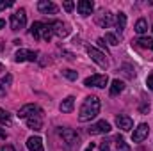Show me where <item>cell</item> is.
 <instances>
[{"instance_id":"d4e9b609","label":"cell","mask_w":153,"mask_h":151,"mask_svg":"<svg viewBox=\"0 0 153 151\" xmlns=\"http://www.w3.org/2000/svg\"><path fill=\"white\" fill-rule=\"evenodd\" d=\"M137 44L143 46V48H150V50H153V39L152 38H139L137 39Z\"/></svg>"},{"instance_id":"e0dca14e","label":"cell","mask_w":153,"mask_h":151,"mask_svg":"<svg viewBox=\"0 0 153 151\" xmlns=\"http://www.w3.org/2000/svg\"><path fill=\"white\" fill-rule=\"evenodd\" d=\"M73 107H75V98H73V96H68V98H66V100H62V101H61V105H59L61 112H64V114L71 112V110H73Z\"/></svg>"},{"instance_id":"484cf974","label":"cell","mask_w":153,"mask_h":151,"mask_svg":"<svg viewBox=\"0 0 153 151\" xmlns=\"http://www.w3.org/2000/svg\"><path fill=\"white\" fill-rule=\"evenodd\" d=\"M11 114L4 109H0V124H11Z\"/></svg>"},{"instance_id":"9c48e42d","label":"cell","mask_w":153,"mask_h":151,"mask_svg":"<svg viewBox=\"0 0 153 151\" xmlns=\"http://www.w3.org/2000/svg\"><path fill=\"white\" fill-rule=\"evenodd\" d=\"M39 112H41V109H39L38 105L27 103V105H23V107L18 110V117H20V119H27V117H30V115H34V114H39Z\"/></svg>"},{"instance_id":"e575fe53","label":"cell","mask_w":153,"mask_h":151,"mask_svg":"<svg viewBox=\"0 0 153 151\" xmlns=\"http://www.w3.org/2000/svg\"><path fill=\"white\" fill-rule=\"evenodd\" d=\"M0 139H7V133H5L2 128H0Z\"/></svg>"},{"instance_id":"cb8c5ba5","label":"cell","mask_w":153,"mask_h":151,"mask_svg":"<svg viewBox=\"0 0 153 151\" xmlns=\"http://www.w3.org/2000/svg\"><path fill=\"white\" fill-rule=\"evenodd\" d=\"M53 36V30H52V25L50 23H45V27H43V36L41 38L45 39V41H50Z\"/></svg>"},{"instance_id":"836d02e7","label":"cell","mask_w":153,"mask_h":151,"mask_svg":"<svg viewBox=\"0 0 153 151\" xmlns=\"http://www.w3.org/2000/svg\"><path fill=\"white\" fill-rule=\"evenodd\" d=\"M146 85H148L150 89H153V75L148 76V80H146Z\"/></svg>"},{"instance_id":"f546056e","label":"cell","mask_w":153,"mask_h":151,"mask_svg":"<svg viewBox=\"0 0 153 151\" xmlns=\"http://www.w3.org/2000/svg\"><path fill=\"white\" fill-rule=\"evenodd\" d=\"M100 151H111V141H102Z\"/></svg>"},{"instance_id":"f1b7e54d","label":"cell","mask_w":153,"mask_h":151,"mask_svg":"<svg viewBox=\"0 0 153 151\" xmlns=\"http://www.w3.org/2000/svg\"><path fill=\"white\" fill-rule=\"evenodd\" d=\"M11 5H13V0H0V11L9 9Z\"/></svg>"},{"instance_id":"1f68e13d","label":"cell","mask_w":153,"mask_h":151,"mask_svg":"<svg viewBox=\"0 0 153 151\" xmlns=\"http://www.w3.org/2000/svg\"><path fill=\"white\" fill-rule=\"evenodd\" d=\"M123 70H126L125 73H126V75H128V76H135V71H134V70H132L130 66H123Z\"/></svg>"},{"instance_id":"7402d4cb","label":"cell","mask_w":153,"mask_h":151,"mask_svg":"<svg viewBox=\"0 0 153 151\" xmlns=\"http://www.w3.org/2000/svg\"><path fill=\"white\" fill-rule=\"evenodd\" d=\"M146 30H148V21H146L144 18L137 20V23H135V32H137V34H144Z\"/></svg>"},{"instance_id":"ffe728a7","label":"cell","mask_w":153,"mask_h":151,"mask_svg":"<svg viewBox=\"0 0 153 151\" xmlns=\"http://www.w3.org/2000/svg\"><path fill=\"white\" fill-rule=\"evenodd\" d=\"M125 25H126V14H125V13H119V14L116 16V30H117L119 34H123Z\"/></svg>"},{"instance_id":"5bb4252c","label":"cell","mask_w":153,"mask_h":151,"mask_svg":"<svg viewBox=\"0 0 153 151\" xmlns=\"http://www.w3.org/2000/svg\"><path fill=\"white\" fill-rule=\"evenodd\" d=\"M27 148L29 151H43V139L38 135H32L27 139Z\"/></svg>"},{"instance_id":"8d00e7d4","label":"cell","mask_w":153,"mask_h":151,"mask_svg":"<svg viewBox=\"0 0 153 151\" xmlns=\"http://www.w3.org/2000/svg\"><path fill=\"white\" fill-rule=\"evenodd\" d=\"M5 27V20H0V29H4Z\"/></svg>"},{"instance_id":"6da1fadb","label":"cell","mask_w":153,"mask_h":151,"mask_svg":"<svg viewBox=\"0 0 153 151\" xmlns=\"http://www.w3.org/2000/svg\"><path fill=\"white\" fill-rule=\"evenodd\" d=\"M98 112H100V98H98V96H87V98L84 100L82 107H80L78 119H80L82 123L91 121V119H94V117L98 115Z\"/></svg>"},{"instance_id":"603a6c76","label":"cell","mask_w":153,"mask_h":151,"mask_svg":"<svg viewBox=\"0 0 153 151\" xmlns=\"http://www.w3.org/2000/svg\"><path fill=\"white\" fill-rule=\"evenodd\" d=\"M116 148H117V151H130V146L125 142V139L121 135L116 137Z\"/></svg>"},{"instance_id":"d590c367","label":"cell","mask_w":153,"mask_h":151,"mask_svg":"<svg viewBox=\"0 0 153 151\" xmlns=\"http://www.w3.org/2000/svg\"><path fill=\"white\" fill-rule=\"evenodd\" d=\"M93 150H94V144H89V146L85 148V151H93Z\"/></svg>"},{"instance_id":"8992f818","label":"cell","mask_w":153,"mask_h":151,"mask_svg":"<svg viewBox=\"0 0 153 151\" xmlns=\"http://www.w3.org/2000/svg\"><path fill=\"white\" fill-rule=\"evenodd\" d=\"M36 59H38V52H32V50L20 48V50L14 53V61H16V62H25V61H30V62H34Z\"/></svg>"},{"instance_id":"3957f363","label":"cell","mask_w":153,"mask_h":151,"mask_svg":"<svg viewBox=\"0 0 153 151\" xmlns=\"http://www.w3.org/2000/svg\"><path fill=\"white\" fill-rule=\"evenodd\" d=\"M57 133L62 137V141L66 142V146H70V148H73V146H76L78 144V133H76L73 128H59L57 130Z\"/></svg>"},{"instance_id":"30bf717a","label":"cell","mask_w":153,"mask_h":151,"mask_svg":"<svg viewBox=\"0 0 153 151\" xmlns=\"http://www.w3.org/2000/svg\"><path fill=\"white\" fill-rule=\"evenodd\" d=\"M116 126H117V128H121L123 132H128V130H132L134 121H132V117H130V115L121 114V115H117V117H116Z\"/></svg>"},{"instance_id":"83f0119b","label":"cell","mask_w":153,"mask_h":151,"mask_svg":"<svg viewBox=\"0 0 153 151\" xmlns=\"http://www.w3.org/2000/svg\"><path fill=\"white\" fill-rule=\"evenodd\" d=\"M103 41H107V43H109L111 46H116V44L119 43V41H117V38H116L114 34H105V38H103Z\"/></svg>"},{"instance_id":"7c38bea8","label":"cell","mask_w":153,"mask_h":151,"mask_svg":"<svg viewBox=\"0 0 153 151\" xmlns=\"http://www.w3.org/2000/svg\"><path fill=\"white\" fill-rule=\"evenodd\" d=\"M25 123H27V126L32 128V130H41V128H43V112L34 114V115L27 117Z\"/></svg>"},{"instance_id":"d6986e66","label":"cell","mask_w":153,"mask_h":151,"mask_svg":"<svg viewBox=\"0 0 153 151\" xmlns=\"http://www.w3.org/2000/svg\"><path fill=\"white\" fill-rule=\"evenodd\" d=\"M43 27H45V23L34 21L32 27H30V36H32L34 39H41V36H43Z\"/></svg>"},{"instance_id":"7a4b0ae2","label":"cell","mask_w":153,"mask_h":151,"mask_svg":"<svg viewBox=\"0 0 153 151\" xmlns=\"http://www.w3.org/2000/svg\"><path fill=\"white\" fill-rule=\"evenodd\" d=\"M25 25H27L25 9H18V11L11 16V29H13L14 32H18V30H22V29H25Z\"/></svg>"},{"instance_id":"4fadbf2b","label":"cell","mask_w":153,"mask_h":151,"mask_svg":"<svg viewBox=\"0 0 153 151\" xmlns=\"http://www.w3.org/2000/svg\"><path fill=\"white\" fill-rule=\"evenodd\" d=\"M76 9H78V14L89 16V14L93 13V9H94V4H93L91 0H80V2L76 4Z\"/></svg>"},{"instance_id":"ac0fdd59","label":"cell","mask_w":153,"mask_h":151,"mask_svg":"<svg viewBox=\"0 0 153 151\" xmlns=\"http://www.w3.org/2000/svg\"><path fill=\"white\" fill-rule=\"evenodd\" d=\"M123 91H125V82L119 80V78H114L112 84H111V96H117Z\"/></svg>"},{"instance_id":"ba28073f","label":"cell","mask_w":153,"mask_h":151,"mask_svg":"<svg viewBox=\"0 0 153 151\" xmlns=\"http://www.w3.org/2000/svg\"><path fill=\"white\" fill-rule=\"evenodd\" d=\"M112 128H111V124L103 119V121H98V123H94V124H91V128L87 130L91 135H100V133H109Z\"/></svg>"},{"instance_id":"52a82bcc","label":"cell","mask_w":153,"mask_h":151,"mask_svg":"<svg viewBox=\"0 0 153 151\" xmlns=\"http://www.w3.org/2000/svg\"><path fill=\"white\" fill-rule=\"evenodd\" d=\"M148 133H150V126L146 124V123H141L135 130H134V133H132V141L134 142H143L146 137H148Z\"/></svg>"},{"instance_id":"5b68a950","label":"cell","mask_w":153,"mask_h":151,"mask_svg":"<svg viewBox=\"0 0 153 151\" xmlns=\"http://www.w3.org/2000/svg\"><path fill=\"white\" fill-rule=\"evenodd\" d=\"M107 84H109L107 75H93L84 80V85H87V87H105Z\"/></svg>"},{"instance_id":"d6a6232c","label":"cell","mask_w":153,"mask_h":151,"mask_svg":"<svg viewBox=\"0 0 153 151\" xmlns=\"http://www.w3.org/2000/svg\"><path fill=\"white\" fill-rule=\"evenodd\" d=\"M0 151H16V150H14L11 144H5V146H2V148H0Z\"/></svg>"},{"instance_id":"4dcf8cb0","label":"cell","mask_w":153,"mask_h":151,"mask_svg":"<svg viewBox=\"0 0 153 151\" xmlns=\"http://www.w3.org/2000/svg\"><path fill=\"white\" fill-rule=\"evenodd\" d=\"M62 5H64V9H66L68 13H71V11H73V7H75V4H73V2H70V0H66Z\"/></svg>"},{"instance_id":"9a60e30c","label":"cell","mask_w":153,"mask_h":151,"mask_svg":"<svg viewBox=\"0 0 153 151\" xmlns=\"http://www.w3.org/2000/svg\"><path fill=\"white\" fill-rule=\"evenodd\" d=\"M38 9H39V13L48 14V13H55V11H57V5H55L53 2H50V0H39Z\"/></svg>"},{"instance_id":"74e56055","label":"cell","mask_w":153,"mask_h":151,"mask_svg":"<svg viewBox=\"0 0 153 151\" xmlns=\"http://www.w3.org/2000/svg\"><path fill=\"white\" fill-rule=\"evenodd\" d=\"M152 32H153V27H152Z\"/></svg>"},{"instance_id":"4316f807","label":"cell","mask_w":153,"mask_h":151,"mask_svg":"<svg viewBox=\"0 0 153 151\" xmlns=\"http://www.w3.org/2000/svg\"><path fill=\"white\" fill-rule=\"evenodd\" d=\"M62 75L66 76L68 80H76V78H78V73L73 71V70H64V71H62Z\"/></svg>"},{"instance_id":"2e32d148","label":"cell","mask_w":153,"mask_h":151,"mask_svg":"<svg viewBox=\"0 0 153 151\" xmlns=\"http://www.w3.org/2000/svg\"><path fill=\"white\" fill-rule=\"evenodd\" d=\"M96 23H98L100 27H111V25L114 23V18H112L111 13H102V14L96 18Z\"/></svg>"},{"instance_id":"277c9868","label":"cell","mask_w":153,"mask_h":151,"mask_svg":"<svg viewBox=\"0 0 153 151\" xmlns=\"http://www.w3.org/2000/svg\"><path fill=\"white\" fill-rule=\"evenodd\" d=\"M87 53H89V57H91L98 66H102V68H107V66H109V61L105 59V53L100 52L98 48H94V46H87Z\"/></svg>"},{"instance_id":"44dd1931","label":"cell","mask_w":153,"mask_h":151,"mask_svg":"<svg viewBox=\"0 0 153 151\" xmlns=\"http://www.w3.org/2000/svg\"><path fill=\"white\" fill-rule=\"evenodd\" d=\"M11 75H5L4 78H0V98L2 96H5V93H7V85L11 84Z\"/></svg>"},{"instance_id":"8fae6325","label":"cell","mask_w":153,"mask_h":151,"mask_svg":"<svg viewBox=\"0 0 153 151\" xmlns=\"http://www.w3.org/2000/svg\"><path fill=\"white\" fill-rule=\"evenodd\" d=\"M50 25H52L53 34L59 36V38H66V36L70 34V27H68L66 23H62V21H52Z\"/></svg>"}]
</instances>
